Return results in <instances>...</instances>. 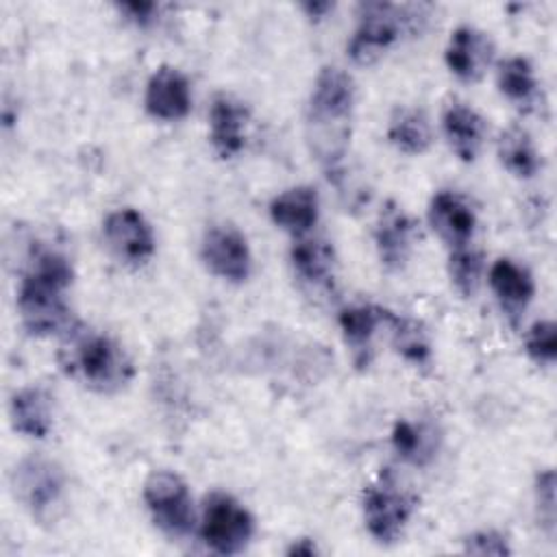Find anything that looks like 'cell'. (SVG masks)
Instances as JSON below:
<instances>
[{"instance_id":"cell-1","label":"cell","mask_w":557,"mask_h":557,"mask_svg":"<svg viewBox=\"0 0 557 557\" xmlns=\"http://www.w3.org/2000/svg\"><path fill=\"white\" fill-rule=\"evenodd\" d=\"M352 78L337 65L322 67L305 113L307 146L320 165L331 170L344 159L352 131Z\"/></svg>"},{"instance_id":"cell-2","label":"cell","mask_w":557,"mask_h":557,"mask_svg":"<svg viewBox=\"0 0 557 557\" xmlns=\"http://www.w3.org/2000/svg\"><path fill=\"white\" fill-rule=\"evenodd\" d=\"M74 278L70 261L54 250H39L17 289V311L30 335L48 337L70 326L65 289Z\"/></svg>"},{"instance_id":"cell-3","label":"cell","mask_w":557,"mask_h":557,"mask_svg":"<svg viewBox=\"0 0 557 557\" xmlns=\"http://www.w3.org/2000/svg\"><path fill=\"white\" fill-rule=\"evenodd\" d=\"M61 363L67 374L102 394L122 389L135 374L126 350L113 337L102 333L74 335L70 346L63 348Z\"/></svg>"},{"instance_id":"cell-4","label":"cell","mask_w":557,"mask_h":557,"mask_svg":"<svg viewBox=\"0 0 557 557\" xmlns=\"http://www.w3.org/2000/svg\"><path fill=\"white\" fill-rule=\"evenodd\" d=\"M420 20V7L392 2H361L357 7V28L348 41V54L359 65L374 63L392 48L405 30Z\"/></svg>"},{"instance_id":"cell-5","label":"cell","mask_w":557,"mask_h":557,"mask_svg":"<svg viewBox=\"0 0 557 557\" xmlns=\"http://www.w3.org/2000/svg\"><path fill=\"white\" fill-rule=\"evenodd\" d=\"M11 487L15 498L30 511V516L46 522L54 518L63 503L65 472L57 461L41 455H30L15 466Z\"/></svg>"},{"instance_id":"cell-6","label":"cell","mask_w":557,"mask_h":557,"mask_svg":"<svg viewBox=\"0 0 557 557\" xmlns=\"http://www.w3.org/2000/svg\"><path fill=\"white\" fill-rule=\"evenodd\" d=\"M416 498L398 483V479L385 470L363 492V520L370 535L381 544H394L413 511Z\"/></svg>"},{"instance_id":"cell-7","label":"cell","mask_w":557,"mask_h":557,"mask_svg":"<svg viewBox=\"0 0 557 557\" xmlns=\"http://www.w3.org/2000/svg\"><path fill=\"white\" fill-rule=\"evenodd\" d=\"M255 533L250 511L226 492H211L205 498L200 535L218 555L242 553Z\"/></svg>"},{"instance_id":"cell-8","label":"cell","mask_w":557,"mask_h":557,"mask_svg":"<svg viewBox=\"0 0 557 557\" xmlns=\"http://www.w3.org/2000/svg\"><path fill=\"white\" fill-rule=\"evenodd\" d=\"M144 503L154 524L172 535L183 537L194 527V507L187 483L168 470H157L144 483Z\"/></svg>"},{"instance_id":"cell-9","label":"cell","mask_w":557,"mask_h":557,"mask_svg":"<svg viewBox=\"0 0 557 557\" xmlns=\"http://www.w3.org/2000/svg\"><path fill=\"white\" fill-rule=\"evenodd\" d=\"M200 259L220 278L231 283H242L248 278L252 268V257L246 237L228 224L211 226L202 235Z\"/></svg>"},{"instance_id":"cell-10","label":"cell","mask_w":557,"mask_h":557,"mask_svg":"<svg viewBox=\"0 0 557 557\" xmlns=\"http://www.w3.org/2000/svg\"><path fill=\"white\" fill-rule=\"evenodd\" d=\"M102 235L109 250L124 263L139 265L154 252V235L150 224L139 211L131 207L111 211L104 218Z\"/></svg>"},{"instance_id":"cell-11","label":"cell","mask_w":557,"mask_h":557,"mask_svg":"<svg viewBox=\"0 0 557 557\" xmlns=\"http://www.w3.org/2000/svg\"><path fill=\"white\" fill-rule=\"evenodd\" d=\"M416 235V222L403 211V207L387 202L374 226V244L381 263L387 270H403L411 257Z\"/></svg>"},{"instance_id":"cell-12","label":"cell","mask_w":557,"mask_h":557,"mask_svg":"<svg viewBox=\"0 0 557 557\" xmlns=\"http://www.w3.org/2000/svg\"><path fill=\"white\" fill-rule=\"evenodd\" d=\"M144 104L146 111L157 120H183L191 109V91L185 74L170 65L154 70L146 85Z\"/></svg>"},{"instance_id":"cell-13","label":"cell","mask_w":557,"mask_h":557,"mask_svg":"<svg viewBox=\"0 0 557 557\" xmlns=\"http://www.w3.org/2000/svg\"><path fill=\"white\" fill-rule=\"evenodd\" d=\"M494 57V41L487 33L474 26H459L453 30L444 59L448 70L461 81H476Z\"/></svg>"},{"instance_id":"cell-14","label":"cell","mask_w":557,"mask_h":557,"mask_svg":"<svg viewBox=\"0 0 557 557\" xmlns=\"http://www.w3.org/2000/svg\"><path fill=\"white\" fill-rule=\"evenodd\" d=\"M429 224L453 250L470 244L476 228V213L463 196L437 191L429 202Z\"/></svg>"},{"instance_id":"cell-15","label":"cell","mask_w":557,"mask_h":557,"mask_svg":"<svg viewBox=\"0 0 557 557\" xmlns=\"http://www.w3.org/2000/svg\"><path fill=\"white\" fill-rule=\"evenodd\" d=\"M248 109L228 94H218L209 109V139L218 157L233 159L246 141Z\"/></svg>"},{"instance_id":"cell-16","label":"cell","mask_w":557,"mask_h":557,"mask_svg":"<svg viewBox=\"0 0 557 557\" xmlns=\"http://www.w3.org/2000/svg\"><path fill=\"white\" fill-rule=\"evenodd\" d=\"M487 281L503 311L509 315L511 324H516L535 292L529 270L511 259H498L492 263Z\"/></svg>"},{"instance_id":"cell-17","label":"cell","mask_w":557,"mask_h":557,"mask_svg":"<svg viewBox=\"0 0 557 557\" xmlns=\"http://www.w3.org/2000/svg\"><path fill=\"white\" fill-rule=\"evenodd\" d=\"M442 128L461 161L470 163L476 159L485 137V120L470 104L459 100L448 102L442 113Z\"/></svg>"},{"instance_id":"cell-18","label":"cell","mask_w":557,"mask_h":557,"mask_svg":"<svg viewBox=\"0 0 557 557\" xmlns=\"http://www.w3.org/2000/svg\"><path fill=\"white\" fill-rule=\"evenodd\" d=\"M318 191L307 185L285 189L270 202L272 222L296 237H302L318 222Z\"/></svg>"},{"instance_id":"cell-19","label":"cell","mask_w":557,"mask_h":557,"mask_svg":"<svg viewBox=\"0 0 557 557\" xmlns=\"http://www.w3.org/2000/svg\"><path fill=\"white\" fill-rule=\"evenodd\" d=\"M385 320V309L374 305H352L339 311V329L357 366H368L372 355V337Z\"/></svg>"},{"instance_id":"cell-20","label":"cell","mask_w":557,"mask_h":557,"mask_svg":"<svg viewBox=\"0 0 557 557\" xmlns=\"http://www.w3.org/2000/svg\"><path fill=\"white\" fill-rule=\"evenodd\" d=\"M13 429L26 437H46L52 429V398L44 387H24L11 398Z\"/></svg>"},{"instance_id":"cell-21","label":"cell","mask_w":557,"mask_h":557,"mask_svg":"<svg viewBox=\"0 0 557 557\" xmlns=\"http://www.w3.org/2000/svg\"><path fill=\"white\" fill-rule=\"evenodd\" d=\"M392 446L400 459L413 466H426L437 455L440 431L424 420H398L392 429Z\"/></svg>"},{"instance_id":"cell-22","label":"cell","mask_w":557,"mask_h":557,"mask_svg":"<svg viewBox=\"0 0 557 557\" xmlns=\"http://www.w3.org/2000/svg\"><path fill=\"white\" fill-rule=\"evenodd\" d=\"M292 265L296 274L315 287L329 285L333 278V268H335V252L333 246L324 239H311V237H300L292 250H289Z\"/></svg>"},{"instance_id":"cell-23","label":"cell","mask_w":557,"mask_h":557,"mask_svg":"<svg viewBox=\"0 0 557 557\" xmlns=\"http://www.w3.org/2000/svg\"><path fill=\"white\" fill-rule=\"evenodd\" d=\"M387 139L405 154H422L433 141L426 113L416 107L394 109L387 126Z\"/></svg>"},{"instance_id":"cell-24","label":"cell","mask_w":557,"mask_h":557,"mask_svg":"<svg viewBox=\"0 0 557 557\" xmlns=\"http://www.w3.org/2000/svg\"><path fill=\"white\" fill-rule=\"evenodd\" d=\"M392 333V346L396 352L409 361L416 368H426L431 363V344L429 335L422 329L420 322L407 315H398L385 309V320H383Z\"/></svg>"},{"instance_id":"cell-25","label":"cell","mask_w":557,"mask_h":557,"mask_svg":"<svg viewBox=\"0 0 557 557\" xmlns=\"http://www.w3.org/2000/svg\"><path fill=\"white\" fill-rule=\"evenodd\" d=\"M498 159L518 178H533L540 170V154L531 135L520 126H509L498 137Z\"/></svg>"},{"instance_id":"cell-26","label":"cell","mask_w":557,"mask_h":557,"mask_svg":"<svg viewBox=\"0 0 557 557\" xmlns=\"http://www.w3.org/2000/svg\"><path fill=\"white\" fill-rule=\"evenodd\" d=\"M496 85L500 94L518 107H529L537 91L533 67L524 57L503 59L496 70Z\"/></svg>"},{"instance_id":"cell-27","label":"cell","mask_w":557,"mask_h":557,"mask_svg":"<svg viewBox=\"0 0 557 557\" xmlns=\"http://www.w3.org/2000/svg\"><path fill=\"white\" fill-rule=\"evenodd\" d=\"M481 274H483V255L474 248L461 246L453 248L448 257V276L455 285V289L463 296L470 298L481 285Z\"/></svg>"},{"instance_id":"cell-28","label":"cell","mask_w":557,"mask_h":557,"mask_svg":"<svg viewBox=\"0 0 557 557\" xmlns=\"http://www.w3.org/2000/svg\"><path fill=\"white\" fill-rule=\"evenodd\" d=\"M527 355L535 363H555L557 359V326L553 320H537L524 339Z\"/></svg>"},{"instance_id":"cell-29","label":"cell","mask_w":557,"mask_h":557,"mask_svg":"<svg viewBox=\"0 0 557 557\" xmlns=\"http://www.w3.org/2000/svg\"><path fill=\"white\" fill-rule=\"evenodd\" d=\"M535 503L540 511V522L548 531V535L555 533V520H557V505H555V472L542 470L535 476Z\"/></svg>"},{"instance_id":"cell-30","label":"cell","mask_w":557,"mask_h":557,"mask_svg":"<svg viewBox=\"0 0 557 557\" xmlns=\"http://www.w3.org/2000/svg\"><path fill=\"white\" fill-rule=\"evenodd\" d=\"M463 550L470 555H494V557H505L511 553L507 537L492 529L468 535L463 542Z\"/></svg>"},{"instance_id":"cell-31","label":"cell","mask_w":557,"mask_h":557,"mask_svg":"<svg viewBox=\"0 0 557 557\" xmlns=\"http://www.w3.org/2000/svg\"><path fill=\"white\" fill-rule=\"evenodd\" d=\"M117 9L126 15V20H131L139 26H148L154 20V13L159 11V7L154 2H122V4H117Z\"/></svg>"},{"instance_id":"cell-32","label":"cell","mask_w":557,"mask_h":557,"mask_svg":"<svg viewBox=\"0 0 557 557\" xmlns=\"http://www.w3.org/2000/svg\"><path fill=\"white\" fill-rule=\"evenodd\" d=\"M285 553H287L289 557H311V555L318 553V548H315V544H313L311 540L300 537V540H294V544H292Z\"/></svg>"},{"instance_id":"cell-33","label":"cell","mask_w":557,"mask_h":557,"mask_svg":"<svg viewBox=\"0 0 557 557\" xmlns=\"http://www.w3.org/2000/svg\"><path fill=\"white\" fill-rule=\"evenodd\" d=\"M331 9H333V2H305L302 4V11L309 17H324V13Z\"/></svg>"}]
</instances>
